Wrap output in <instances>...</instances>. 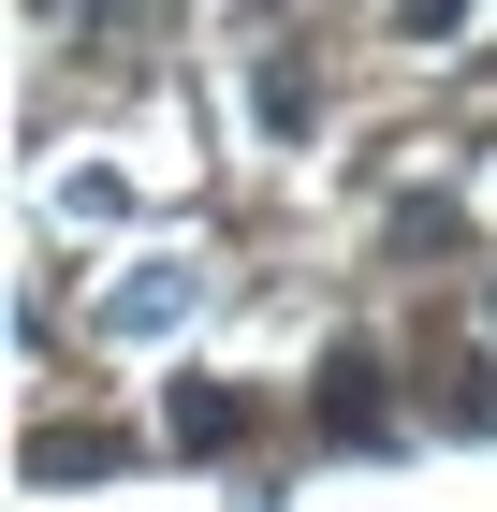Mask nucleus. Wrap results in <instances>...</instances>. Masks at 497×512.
<instances>
[{
	"label": "nucleus",
	"mask_w": 497,
	"mask_h": 512,
	"mask_svg": "<svg viewBox=\"0 0 497 512\" xmlns=\"http://www.w3.org/2000/svg\"><path fill=\"white\" fill-rule=\"evenodd\" d=\"M322 425H337V439H381V425H395V410H381V366H366V352H337V366H322Z\"/></svg>",
	"instance_id": "obj_1"
},
{
	"label": "nucleus",
	"mask_w": 497,
	"mask_h": 512,
	"mask_svg": "<svg viewBox=\"0 0 497 512\" xmlns=\"http://www.w3.org/2000/svg\"><path fill=\"white\" fill-rule=\"evenodd\" d=\"M176 439H191V454H220V439H249V395H220V381H176Z\"/></svg>",
	"instance_id": "obj_2"
}]
</instances>
